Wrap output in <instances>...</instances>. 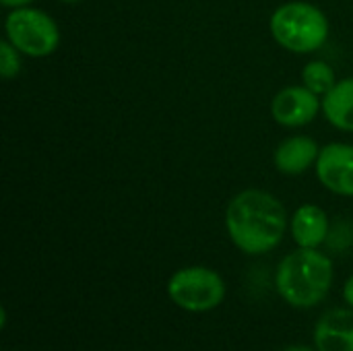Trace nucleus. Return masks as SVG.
<instances>
[{
    "label": "nucleus",
    "mask_w": 353,
    "mask_h": 351,
    "mask_svg": "<svg viewBox=\"0 0 353 351\" xmlns=\"http://www.w3.org/2000/svg\"><path fill=\"white\" fill-rule=\"evenodd\" d=\"M223 221L234 246L252 257L275 250L290 228L283 203L261 188H246L232 197Z\"/></svg>",
    "instance_id": "f257e3e1"
},
{
    "label": "nucleus",
    "mask_w": 353,
    "mask_h": 351,
    "mask_svg": "<svg viewBox=\"0 0 353 351\" xmlns=\"http://www.w3.org/2000/svg\"><path fill=\"white\" fill-rule=\"evenodd\" d=\"M333 285V261L319 248H298L277 267L275 290L294 308H314Z\"/></svg>",
    "instance_id": "f03ea898"
},
{
    "label": "nucleus",
    "mask_w": 353,
    "mask_h": 351,
    "mask_svg": "<svg viewBox=\"0 0 353 351\" xmlns=\"http://www.w3.org/2000/svg\"><path fill=\"white\" fill-rule=\"evenodd\" d=\"M269 31L275 43L283 50L292 54H312L327 43L331 23L316 4L290 0L273 10Z\"/></svg>",
    "instance_id": "7ed1b4c3"
},
{
    "label": "nucleus",
    "mask_w": 353,
    "mask_h": 351,
    "mask_svg": "<svg viewBox=\"0 0 353 351\" xmlns=\"http://www.w3.org/2000/svg\"><path fill=\"white\" fill-rule=\"evenodd\" d=\"M4 35L27 58H48L60 46L58 23L35 6L10 10L4 19Z\"/></svg>",
    "instance_id": "20e7f679"
},
{
    "label": "nucleus",
    "mask_w": 353,
    "mask_h": 351,
    "mask_svg": "<svg viewBox=\"0 0 353 351\" xmlns=\"http://www.w3.org/2000/svg\"><path fill=\"white\" fill-rule=\"evenodd\" d=\"M168 296L186 312H209L223 302L225 281L209 267H184L170 277Z\"/></svg>",
    "instance_id": "39448f33"
},
{
    "label": "nucleus",
    "mask_w": 353,
    "mask_h": 351,
    "mask_svg": "<svg viewBox=\"0 0 353 351\" xmlns=\"http://www.w3.org/2000/svg\"><path fill=\"white\" fill-rule=\"evenodd\" d=\"M323 112V97L304 85H288L271 99V116L285 128H302Z\"/></svg>",
    "instance_id": "423d86ee"
},
{
    "label": "nucleus",
    "mask_w": 353,
    "mask_h": 351,
    "mask_svg": "<svg viewBox=\"0 0 353 351\" xmlns=\"http://www.w3.org/2000/svg\"><path fill=\"white\" fill-rule=\"evenodd\" d=\"M314 172L323 188L329 192L337 197H353V145L329 143L321 147Z\"/></svg>",
    "instance_id": "0eeeda50"
},
{
    "label": "nucleus",
    "mask_w": 353,
    "mask_h": 351,
    "mask_svg": "<svg viewBox=\"0 0 353 351\" xmlns=\"http://www.w3.org/2000/svg\"><path fill=\"white\" fill-rule=\"evenodd\" d=\"M321 153V145L306 134H294L283 139L275 153H273V163L277 172L285 176H300L306 174L312 166H316Z\"/></svg>",
    "instance_id": "6e6552de"
},
{
    "label": "nucleus",
    "mask_w": 353,
    "mask_h": 351,
    "mask_svg": "<svg viewBox=\"0 0 353 351\" xmlns=\"http://www.w3.org/2000/svg\"><path fill=\"white\" fill-rule=\"evenodd\" d=\"M290 232L298 248H319L329 238L331 221L323 207L304 203L290 217Z\"/></svg>",
    "instance_id": "1a4fd4ad"
},
{
    "label": "nucleus",
    "mask_w": 353,
    "mask_h": 351,
    "mask_svg": "<svg viewBox=\"0 0 353 351\" xmlns=\"http://www.w3.org/2000/svg\"><path fill=\"white\" fill-rule=\"evenodd\" d=\"M316 351H353V310L335 308L325 312L314 329Z\"/></svg>",
    "instance_id": "9d476101"
},
{
    "label": "nucleus",
    "mask_w": 353,
    "mask_h": 351,
    "mask_svg": "<svg viewBox=\"0 0 353 351\" xmlns=\"http://www.w3.org/2000/svg\"><path fill=\"white\" fill-rule=\"evenodd\" d=\"M323 116L337 130L353 132V77L339 79L323 97Z\"/></svg>",
    "instance_id": "9b49d317"
},
{
    "label": "nucleus",
    "mask_w": 353,
    "mask_h": 351,
    "mask_svg": "<svg viewBox=\"0 0 353 351\" xmlns=\"http://www.w3.org/2000/svg\"><path fill=\"white\" fill-rule=\"evenodd\" d=\"M339 79L335 77V70L329 62L325 60H310L302 68V85L314 91L319 97H325L337 83Z\"/></svg>",
    "instance_id": "f8f14e48"
},
{
    "label": "nucleus",
    "mask_w": 353,
    "mask_h": 351,
    "mask_svg": "<svg viewBox=\"0 0 353 351\" xmlns=\"http://www.w3.org/2000/svg\"><path fill=\"white\" fill-rule=\"evenodd\" d=\"M21 52L4 37L0 41V74L2 79L10 81L21 72Z\"/></svg>",
    "instance_id": "ddd939ff"
},
{
    "label": "nucleus",
    "mask_w": 353,
    "mask_h": 351,
    "mask_svg": "<svg viewBox=\"0 0 353 351\" xmlns=\"http://www.w3.org/2000/svg\"><path fill=\"white\" fill-rule=\"evenodd\" d=\"M0 4L8 10H14V8H23V6H31L33 0H0Z\"/></svg>",
    "instance_id": "4468645a"
},
{
    "label": "nucleus",
    "mask_w": 353,
    "mask_h": 351,
    "mask_svg": "<svg viewBox=\"0 0 353 351\" xmlns=\"http://www.w3.org/2000/svg\"><path fill=\"white\" fill-rule=\"evenodd\" d=\"M343 300L347 302L350 308H353V273L350 275V279L345 281V285H343Z\"/></svg>",
    "instance_id": "2eb2a0df"
},
{
    "label": "nucleus",
    "mask_w": 353,
    "mask_h": 351,
    "mask_svg": "<svg viewBox=\"0 0 353 351\" xmlns=\"http://www.w3.org/2000/svg\"><path fill=\"white\" fill-rule=\"evenodd\" d=\"M285 351H314L312 348H306V345H294V348H288Z\"/></svg>",
    "instance_id": "dca6fc26"
},
{
    "label": "nucleus",
    "mask_w": 353,
    "mask_h": 351,
    "mask_svg": "<svg viewBox=\"0 0 353 351\" xmlns=\"http://www.w3.org/2000/svg\"><path fill=\"white\" fill-rule=\"evenodd\" d=\"M58 2H66V4H77V2H83V0H58Z\"/></svg>",
    "instance_id": "f3484780"
}]
</instances>
